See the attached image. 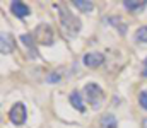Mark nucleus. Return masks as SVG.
<instances>
[{"mask_svg": "<svg viewBox=\"0 0 147 128\" xmlns=\"http://www.w3.org/2000/svg\"><path fill=\"white\" fill-rule=\"evenodd\" d=\"M58 12H60V24H62V29L69 34V36H77L80 33V21L79 17H75L72 12L65 7V5H57Z\"/></svg>", "mask_w": 147, "mask_h": 128, "instance_id": "f257e3e1", "label": "nucleus"}, {"mask_svg": "<svg viewBox=\"0 0 147 128\" xmlns=\"http://www.w3.org/2000/svg\"><path fill=\"white\" fill-rule=\"evenodd\" d=\"M84 94H86L87 103H89L92 108H99V104L103 103V97H105L103 89L98 84H94V82H91V84H87L84 87Z\"/></svg>", "mask_w": 147, "mask_h": 128, "instance_id": "f03ea898", "label": "nucleus"}, {"mask_svg": "<svg viewBox=\"0 0 147 128\" xmlns=\"http://www.w3.org/2000/svg\"><path fill=\"white\" fill-rule=\"evenodd\" d=\"M34 41L39 44H53V31L48 24H39L33 34Z\"/></svg>", "mask_w": 147, "mask_h": 128, "instance_id": "7ed1b4c3", "label": "nucleus"}, {"mask_svg": "<svg viewBox=\"0 0 147 128\" xmlns=\"http://www.w3.org/2000/svg\"><path fill=\"white\" fill-rule=\"evenodd\" d=\"M26 118H28V111H26V106L22 103H16L10 111H9V120L14 123V125H24L26 123Z\"/></svg>", "mask_w": 147, "mask_h": 128, "instance_id": "20e7f679", "label": "nucleus"}, {"mask_svg": "<svg viewBox=\"0 0 147 128\" xmlns=\"http://www.w3.org/2000/svg\"><path fill=\"white\" fill-rule=\"evenodd\" d=\"M84 65L86 67H92V68H96V67H99V65H103L105 63V56L101 55V53H87V55H84Z\"/></svg>", "mask_w": 147, "mask_h": 128, "instance_id": "39448f33", "label": "nucleus"}, {"mask_svg": "<svg viewBox=\"0 0 147 128\" xmlns=\"http://www.w3.org/2000/svg\"><path fill=\"white\" fill-rule=\"evenodd\" d=\"M10 12H12L14 15H17V17H28V15L31 14V9H29L26 3L16 0V2L10 3Z\"/></svg>", "mask_w": 147, "mask_h": 128, "instance_id": "423d86ee", "label": "nucleus"}, {"mask_svg": "<svg viewBox=\"0 0 147 128\" xmlns=\"http://www.w3.org/2000/svg\"><path fill=\"white\" fill-rule=\"evenodd\" d=\"M14 40H12V36L10 34H7V33H2L0 34V51L3 53V55H7V53H12L14 51Z\"/></svg>", "mask_w": 147, "mask_h": 128, "instance_id": "0eeeda50", "label": "nucleus"}, {"mask_svg": "<svg viewBox=\"0 0 147 128\" xmlns=\"http://www.w3.org/2000/svg\"><path fill=\"white\" fill-rule=\"evenodd\" d=\"M123 7L130 12H137V10H144L147 7L146 0H125L123 2Z\"/></svg>", "mask_w": 147, "mask_h": 128, "instance_id": "6e6552de", "label": "nucleus"}, {"mask_svg": "<svg viewBox=\"0 0 147 128\" xmlns=\"http://www.w3.org/2000/svg\"><path fill=\"white\" fill-rule=\"evenodd\" d=\"M70 104H72L77 111H80V113L86 111V106H84V103H82V97H80V94H79L77 90H74L72 94H70Z\"/></svg>", "mask_w": 147, "mask_h": 128, "instance_id": "1a4fd4ad", "label": "nucleus"}, {"mask_svg": "<svg viewBox=\"0 0 147 128\" xmlns=\"http://www.w3.org/2000/svg\"><path fill=\"white\" fill-rule=\"evenodd\" d=\"M74 5H75L79 10H82V12H91V10L94 9L92 2H89V0H74Z\"/></svg>", "mask_w": 147, "mask_h": 128, "instance_id": "9d476101", "label": "nucleus"}, {"mask_svg": "<svg viewBox=\"0 0 147 128\" xmlns=\"http://www.w3.org/2000/svg\"><path fill=\"white\" fill-rule=\"evenodd\" d=\"M99 121H101V127H105V128H116V125H118L116 118L113 115H105Z\"/></svg>", "mask_w": 147, "mask_h": 128, "instance_id": "9b49d317", "label": "nucleus"}, {"mask_svg": "<svg viewBox=\"0 0 147 128\" xmlns=\"http://www.w3.org/2000/svg\"><path fill=\"white\" fill-rule=\"evenodd\" d=\"M135 41L137 43H147V26H142L135 33Z\"/></svg>", "mask_w": 147, "mask_h": 128, "instance_id": "f8f14e48", "label": "nucleus"}, {"mask_svg": "<svg viewBox=\"0 0 147 128\" xmlns=\"http://www.w3.org/2000/svg\"><path fill=\"white\" fill-rule=\"evenodd\" d=\"M108 22H110V24H113V26H118L121 34H125V33H127V26H125V24H123L118 17H116V19H115V17H108Z\"/></svg>", "mask_w": 147, "mask_h": 128, "instance_id": "ddd939ff", "label": "nucleus"}, {"mask_svg": "<svg viewBox=\"0 0 147 128\" xmlns=\"http://www.w3.org/2000/svg\"><path fill=\"white\" fill-rule=\"evenodd\" d=\"M62 77H63V72H62V70H55L53 74H50V75H48V82L57 84L58 80H62Z\"/></svg>", "mask_w": 147, "mask_h": 128, "instance_id": "4468645a", "label": "nucleus"}, {"mask_svg": "<svg viewBox=\"0 0 147 128\" xmlns=\"http://www.w3.org/2000/svg\"><path fill=\"white\" fill-rule=\"evenodd\" d=\"M21 41L24 43L29 50L34 48V38H33V34H24V36H21Z\"/></svg>", "mask_w": 147, "mask_h": 128, "instance_id": "2eb2a0df", "label": "nucleus"}, {"mask_svg": "<svg viewBox=\"0 0 147 128\" xmlns=\"http://www.w3.org/2000/svg\"><path fill=\"white\" fill-rule=\"evenodd\" d=\"M139 104L147 111V90H142V92L139 94Z\"/></svg>", "mask_w": 147, "mask_h": 128, "instance_id": "dca6fc26", "label": "nucleus"}, {"mask_svg": "<svg viewBox=\"0 0 147 128\" xmlns=\"http://www.w3.org/2000/svg\"><path fill=\"white\" fill-rule=\"evenodd\" d=\"M142 75H144V77H147V60H146V68L142 70Z\"/></svg>", "mask_w": 147, "mask_h": 128, "instance_id": "f3484780", "label": "nucleus"}, {"mask_svg": "<svg viewBox=\"0 0 147 128\" xmlns=\"http://www.w3.org/2000/svg\"><path fill=\"white\" fill-rule=\"evenodd\" d=\"M142 128H147V118H144V121H142Z\"/></svg>", "mask_w": 147, "mask_h": 128, "instance_id": "a211bd4d", "label": "nucleus"}]
</instances>
